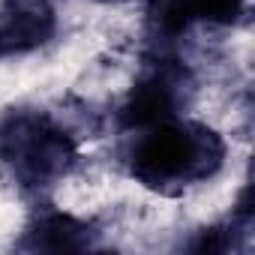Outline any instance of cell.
Returning a JSON list of instances; mask_svg holds the SVG:
<instances>
[{
  "label": "cell",
  "instance_id": "6da1fadb",
  "mask_svg": "<svg viewBox=\"0 0 255 255\" xmlns=\"http://www.w3.org/2000/svg\"><path fill=\"white\" fill-rule=\"evenodd\" d=\"M129 174L150 192L177 195L210 180L225 162V141L195 120H165L141 129L129 150Z\"/></svg>",
  "mask_w": 255,
  "mask_h": 255
},
{
  "label": "cell",
  "instance_id": "7a4b0ae2",
  "mask_svg": "<svg viewBox=\"0 0 255 255\" xmlns=\"http://www.w3.org/2000/svg\"><path fill=\"white\" fill-rule=\"evenodd\" d=\"M78 162L75 135L45 111H9L0 120V165L24 189L63 180Z\"/></svg>",
  "mask_w": 255,
  "mask_h": 255
},
{
  "label": "cell",
  "instance_id": "3957f363",
  "mask_svg": "<svg viewBox=\"0 0 255 255\" xmlns=\"http://www.w3.org/2000/svg\"><path fill=\"white\" fill-rule=\"evenodd\" d=\"M192 93V78L183 63L156 60L132 84L129 96L120 105V126L129 132H141L165 120L180 117Z\"/></svg>",
  "mask_w": 255,
  "mask_h": 255
},
{
  "label": "cell",
  "instance_id": "277c9868",
  "mask_svg": "<svg viewBox=\"0 0 255 255\" xmlns=\"http://www.w3.org/2000/svg\"><path fill=\"white\" fill-rule=\"evenodd\" d=\"M57 30L51 0H6L0 6V57L42 48Z\"/></svg>",
  "mask_w": 255,
  "mask_h": 255
},
{
  "label": "cell",
  "instance_id": "5b68a950",
  "mask_svg": "<svg viewBox=\"0 0 255 255\" xmlns=\"http://www.w3.org/2000/svg\"><path fill=\"white\" fill-rule=\"evenodd\" d=\"M96 237L99 231L93 222L78 219L72 213L48 210L27 225L18 246L30 252H78V249H93Z\"/></svg>",
  "mask_w": 255,
  "mask_h": 255
},
{
  "label": "cell",
  "instance_id": "8992f818",
  "mask_svg": "<svg viewBox=\"0 0 255 255\" xmlns=\"http://www.w3.org/2000/svg\"><path fill=\"white\" fill-rule=\"evenodd\" d=\"M246 9V0H156V30L165 36L183 33L192 24H234Z\"/></svg>",
  "mask_w": 255,
  "mask_h": 255
},
{
  "label": "cell",
  "instance_id": "52a82bcc",
  "mask_svg": "<svg viewBox=\"0 0 255 255\" xmlns=\"http://www.w3.org/2000/svg\"><path fill=\"white\" fill-rule=\"evenodd\" d=\"M99 3H132V0H99Z\"/></svg>",
  "mask_w": 255,
  "mask_h": 255
}]
</instances>
